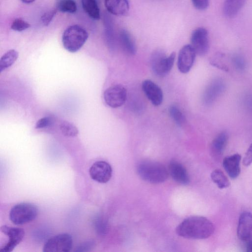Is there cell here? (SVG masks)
I'll return each instance as SVG.
<instances>
[{"mask_svg": "<svg viewBox=\"0 0 252 252\" xmlns=\"http://www.w3.org/2000/svg\"><path fill=\"white\" fill-rule=\"evenodd\" d=\"M88 36V33L83 28L77 25H72L63 32L62 43L67 51L75 53L82 48Z\"/></svg>", "mask_w": 252, "mask_h": 252, "instance_id": "3", "label": "cell"}, {"mask_svg": "<svg viewBox=\"0 0 252 252\" xmlns=\"http://www.w3.org/2000/svg\"><path fill=\"white\" fill-rule=\"evenodd\" d=\"M175 57L174 52L167 56L161 50L155 51L150 57V64L154 73L160 77L166 76L173 66Z\"/></svg>", "mask_w": 252, "mask_h": 252, "instance_id": "5", "label": "cell"}, {"mask_svg": "<svg viewBox=\"0 0 252 252\" xmlns=\"http://www.w3.org/2000/svg\"><path fill=\"white\" fill-rule=\"evenodd\" d=\"M56 13V10L52 9L44 13L41 17L42 23L47 26L51 22Z\"/></svg>", "mask_w": 252, "mask_h": 252, "instance_id": "29", "label": "cell"}, {"mask_svg": "<svg viewBox=\"0 0 252 252\" xmlns=\"http://www.w3.org/2000/svg\"><path fill=\"white\" fill-rule=\"evenodd\" d=\"M104 4L109 13L116 16L126 14L129 8L127 0H105Z\"/></svg>", "mask_w": 252, "mask_h": 252, "instance_id": "17", "label": "cell"}, {"mask_svg": "<svg viewBox=\"0 0 252 252\" xmlns=\"http://www.w3.org/2000/svg\"><path fill=\"white\" fill-rule=\"evenodd\" d=\"M83 9L94 20L100 19V10L96 0H81Z\"/></svg>", "mask_w": 252, "mask_h": 252, "instance_id": "21", "label": "cell"}, {"mask_svg": "<svg viewBox=\"0 0 252 252\" xmlns=\"http://www.w3.org/2000/svg\"><path fill=\"white\" fill-rule=\"evenodd\" d=\"M18 56V52L14 49L6 52L0 59V72L11 66L17 60Z\"/></svg>", "mask_w": 252, "mask_h": 252, "instance_id": "22", "label": "cell"}, {"mask_svg": "<svg viewBox=\"0 0 252 252\" xmlns=\"http://www.w3.org/2000/svg\"><path fill=\"white\" fill-rule=\"evenodd\" d=\"M196 53L191 45H186L179 53L177 66L182 73H187L191 68L195 59Z\"/></svg>", "mask_w": 252, "mask_h": 252, "instance_id": "11", "label": "cell"}, {"mask_svg": "<svg viewBox=\"0 0 252 252\" xmlns=\"http://www.w3.org/2000/svg\"><path fill=\"white\" fill-rule=\"evenodd\" d=\"M169 173L173 179L182 185H187L189 182V174L185 167L180 162L172 161L169 165Z\"/></svg>", "mask_w": 252, "mask_h": 252, "instance_id": "15", "label": "cell"}, {"mask_svg": "<svg viewBox=\"0 0 252 252\" xmlns=\"http://www.w3.org/2000/svg\"><path fill=\"white\" fill-rule=\"evenodd\" d=\"M228 140V135L225 132L220 133L213 140L211 145L212 154L215 158L222 155Z\"/></svg>", "mask_w": 252, "mask_h": 252, "instance_id": "19", "label": "cell"}, {"mask_svg": "<svg viewBox=\"0 0 252 252\" xmlns=\"http://www.w3.org/2000/svg\"><path fill=\"white\" fill-rule=\"evenodd\" d=\"M194 6L198 10H204L209 5V0H191Z\"/></svg>", "mask_w": 252, "mask_h": 252, "instance_id": "32", "label": "cell"}, {"mask_svg": "<svg viewBox=\"0 0 252 252\" xmlns=\"http://www.w3.org/2000/svg\"><path fill=\"white\" fill-rule=\"evenodd\" d=\"M31 26V25L22 18L15 19L12 23L11 28L14 31L22 32L25 31Z\"/></svg>", "mask_w": 252, "mask_h": 252, "instance_id": "28", "label": "cell"}, {"mask_svg": "<svg viewBox=\"0 0 252 252\" xmlns=\"http://www.w3.org/2000/svg\"><path fill=\"white\" fill-rule=\"evenodd\" d=\"M252 235V214L247 211L242 212L239 217L237 236L242 241H247Z\"/></svg>", "mask_w": 252, "mask_h": 252, "instance_id": "14", "label": "cell"}, {"mask_svg": "<svg viewBox=\"0 0 252 252\" xmlns=\"http://www.w3.org/2000/svg\"><path fill=\"white\" fill-rule=\"evenodd\" d=\"M94 244L93 241L86 242V243L81 245L78 247L76 251H88V249H90Z\"/></svg>", "mask_w": 252, "mask_h": 252, "instance_id": "35", "label": "cell"}, {"mask_svg": "<svg viewBox=\"0 0 252 252\" xmlns=\"http://www.w3.org/2000/svg\"><path fill=\"white\" fill-rule=\"evenodd\" d=\"M119 43L123 51L129 56L134 55L136 53V46L134 40L129 32L123 29L119 36Z\"/></svg>", "mask_w": 252, "mask_h": 252, "instance_id": "18", "label": "cell"}, {"mask_svg": "<svg viewBox=\"0 0 252 252\" xmlns=\"http://www.w3.org/2000/svg\"><path fill=\"white\" fill-rule=\"evenodd\" d=\"M246 249L248 252H252V240L248 243Z\"/></svg>", "mask_w": 252, "mask_h": 252, "instance_id": "36", "label": "cell"}, {"mask_svg": "<svg viewBox=\"0 0 252 252\" xmlns=\"http://www.w3.org/2000/svg\"><path fill=\"white\" fill-rule=\"evenodd\" d=\"M0 231L9 238L8 241L0 247V251L2 252L12 251L22 241L25 235L24 230L19 227L3 225L0 227Z\"/></svg>", "mask_w": 252, "mask_h": 252, "instance_id": "8", "label": "cell"}, {"mask_svg": "<svg viewBox=\"0 0 252 252\" xmlns=\"http://www.w3.org/2000/svg\"><path fill=\"white\" fill-rule=\"evenodd\" d=\"M73 245L71 236L68 233H62L54 236L45 243L43 247L44 252H67Z\"/></svg>", "mask_w": 252, "mask_h": 252, "instance_id": "6", "label": "cell"}, {"mask_svg": "<svg viewBox=\"0 0 252 252\" xmlns=\"http://www.w3.org/2000/svg\"><path fill=\"white\" fill-rule=\"evenodd\" d=\"M53 123V119L50 117H45L38 120L35 124L36 129L43 128L48 127Z\"/></svg>", "mask_w": 252, "mask_h": 252, "instance_id": "30", "label": "cell"}, {"mask_svg": "<svg viewBox=\"0 0 252 252\" xmlns=\"http://www.w3.org/2000/svg\"><path fill=\"white\" fill-rule=\"evenodd\" d=\"M142 88L147 97L154 106H159L161 104L163 98V92L157 84L151 80H145L142 82Z\"/></svg>", "mask_w": 252, "mask_h": 252, "instance_id": "12", "label": "cell"}, {"mask_svg": "<svg viewBox=\"0 0 252 252\" xmlns=\"http://www.w3.org/2000/svg\"><path fill=\"white\" fill-rule=\"evenodd\" d=\"M56 9L63 13H74L77 10V5L74 0H57Z\"/></svg>", "mask_w": 252, "mask_h": 252, "instance_id": "24", "label": "cell"}, {"mask_svg": "<svg viewBox=\"0 0 252 252\" xmlns=\"http://www.w3.org/2000/svg\"><path fill=\"white\" fill-rule=\"evenodd\" d=\"M98 222L97 223V229L99 233L104 234L107 232V224L103 219H98Z\"/></svg>", "mask_w": 252, "mask_h": 252, "instance_id": "34", "label": "cell"}, {"mask_svg": "<svg viewBox=\"0 0 252 252\" xmlns=\"http://www.w3.org/2000/svg\"><path fill=\"white\" fill-rule=\"evenodd\" d=\"M241 156L238 154L226 157L223 160V166L231 179L236 178L240 173Z\"/></svg>", "mask_w": 252, "mask_h": 252, "instance_id": "16", "label": "cell"}, {"mask_svg": "<svg viewBox=\"0 0 252 252\" xmlns=\"http://www.w3.org/2000/svg\"><path fill=\"white\" fill-rule=\"evenodd\" d=\"M107 41L110 49L115 50L117 48V40L114 33L113 25L111 21L108 18L107 23Z\"/></svg>", "mask_w": 252, "mask_h": 252, "instance_id": "27", "label": "cell"}, {"mask_svg": "<svg viewBox=\"0 0 252 252\" xmlns=\"http://www.w3.org/2000/svg\"><path fill=\"white\" fill-rule=\"evenodd\" d=\"M191 46L196 54L199 56L205 55L209 48L208 32L203 28H198L194 30L190 37Z\"/></svg>", "mask_w": 252, "mask_h": 252, "instance_id": "9", "label": "cell"}, {"mask_svg": "<svg viewBox=\"0 0 252 252\" xmlns=\"http://www.w3.org/2000/svg\"><path fill=\"white\" fill-rule=\"evenodd\" d=\"M232 62L236 67L240 70L245 68V62L244 58L240 55H236L233 57Z\"/></svg>", "mask_w": 252, "mask_h": 252, "instance_id": "31", "label": "cell"}, {"mask_svg": "<svg viewBox=\"0 0 252 252\" xmlns=\"http://www.w3.org/2000/svg\"><path fill=\"white\" fill-rule=\"evenodd\" d=\"M103 97L105 103L112 108H118L123 105L126 101L127 91L121 85H115L107 88L104 92Z\"/></svg>", "mask_w": 252, "mask_h": 252, "instance_id": "7", "label": "cell"}, {"mask_svg": "<svg viewBox=\"0 0 252 252\" xmlns=\"http://www.w3.org/2000/svg\"><path fill=\"white\" fill-rule=\"evenodd\" d=\"M252 163V143L247 150L244 156L243 163L246 166H249Z\"/></svg>", "mask_w": 252, "mask_h": 252, "instance_id": "33", "label": "cell"}, {"mask_svg": "<svg viewBox=\"0 0 252 252\" xmlns=\"http://www.w3.org/2000/svg\"><path fill=\"white\" fill-rule=\"evenodd\" d=\"M137 172L143 180L152 184L164 182L168 176V171L161 163L153 161H143L138 164Z\"/></svg>", "mask_w": 252, "mask_h": 252, "instance_id": "2", "label": "cell"}, {"mask_svg": "<svg viewBox=\"0 0 252 252\" xmlns=\"http://www.w3.org/2000/svg\"><path fill=\"white\" fill-rule=\"evenodd\" d=\"M23 2L26 3H31L34 1L35 0H21Z\"/></svg>", "mask_w": 252, "mask_h": 252, "instance_id": "37", "label": "cell"}, {"mask_svg": "<svg viewBox=\"0 0 252 252\" xmlns=\"http://www.w3.org/2000/svg\"><path fill=\"white\" fill-rule=\"evenodd\" d=\"M170 116L174 122L179 126L185 123V116L181 110L176 105H171L169 109Z\"/></svg>", "mask_w": 252, "mask_h": 252, "instance_id": "26", "label": "cell"}, {"mask_svg": "<svg viewBox=\"0 0 252 252\" xmlns=\"http://www.w3.org/2000/svg\"><path fill=\"white\" fill-rule=\"evenodd\" d=\"M246 0H225L223 13L229 18L235 16L243 6Z\"/></svg>", "mask_w": 252, "mask_h": 252, "instance_id": "20", "label": "cell"}, {"mask_svg": "<svg viewBox=\"0 0 252 252\" xmlns=\"http://www.w3.org/2000/svg\"><path fill=\"white\" fill-rule=\"evenodd\" d=\"M225 84L220 79L212 81L205 89L203 95V102L206 105L214 103L218 97L223 92Z\"/></svg>", "mask_w": 252, "mask_h": 252, "instance_id": "13", "label": "cell"}, {"mask_svg": "<svg viewBox=\"0 0 252 252\" xmlns=\"http://www.w3.org/2000/svg\"><path fill=\"white\" fill-rule=\"evenodd\" d=\"M37 207L30 203H20L14 205L9 212V219L16 225H22L33 220L37 216Z\"/></svg>", "mask_w": 252, "mask_h": 252, "instance_id": "4", "label": "cell"}, {"mask_svg": "<svg viewBox=\"0 0 252 252\" xmlns=\"http://www.w3.org/2000/svg\"><path fill=\"white\" fill-rule=\"evenodd\" d=\"M91 178L100 183H106L111 179L112 168L105 161H97L93 164L89 170Z\"/></svg>", "mask_w": 252, "mask_h": 252, "instance_id": "10", "label": "cell"}, {"mask_svg": "<svg viewBox=\"0 0 252 252\" xmlns=\"http://www.w3.org/2000/svg\"><path fill=\"white\" fill-rule=\"evenodd\" d=\"M62 133L65 136L74 137L77 135L78 130L73 124L66 121H62L60 125Z\"/></svg>", "mask_w": 252, "mask_h": 252, "instance_id": "25", "label": "cell"}, {"mask_svg": "<svg viewBox=\"0 0 252 252\" xmlns=\"http://www.w3.org/2000/svg\"><path fill=\"white\" fill-rule=\"evenodd\" d=\"M212 180L217 185L220 189L228 187L230 182L224 173L220 169L213 171L211 174Z\"/></svg>", "mask_w": 252, "mask_h": 252, "instance_id": "23", "label": "cell"}, {"mask_svg": "<svg viewBox=\"0 0 252 252\" xmlns=\"http://www.w3.org/2000/svg\"><path fill=\"white\" fill-rule=\"evenodd\" d=\"M215 227L208 219L202 216H191L185 219L176 228L177 234L187 239H204L212 235Z\"/></svg>", "mask_w": 252, "mask_h": 252, "instance_id": "1", "label": "cell"}]
</instances>
